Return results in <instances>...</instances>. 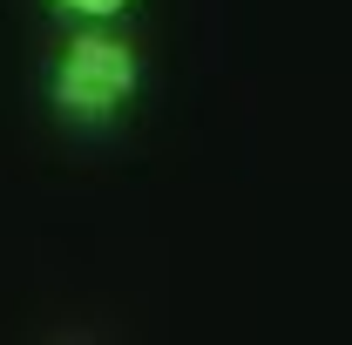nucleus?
<instances>
[{"label":"nucleus","instance_id":"1","mask_svg":"<svg viewBox=\"0 0 352 345\" xmlns=\"http://www.w3.org/2000/svg\"><path fill=\"white\" fill-rule=\"evenodd\" d=\"M149 88V54L129 27H61L41 61V109L75 142H109Z\"/></svg>","mask_w":352,"mask_h":345},{"label":"nucleus","instance_id":"2","mask_svg":"<svg viewBox=\"0 0 352 345\" xmlns=\"http://www.w3.org/2000/svg\"><path fill=\"white\" fill-rule=\"evenodd\" d=\"M54 27H129L142 0H41Z\"/></svg>","mask_w":352,"mask_h":345}]
</instances>
